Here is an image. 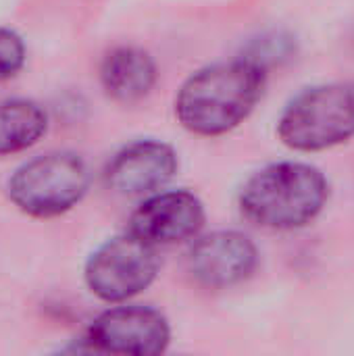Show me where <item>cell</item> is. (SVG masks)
Returning a JSON list of instances; mask_svg holds the SVG:
<instances>
[{
    "mask_svg": "<svg viewBox=\"0 0 354 356\" xmlns=\"http://www.w3.org/2000/svg\"><path fill=\"white\" fill-rule=\"evenodd\" d=\"M90 190L86 161L67 150H54L25 161L6 184L10 202L35 219H52L75 209Z\"/></svg>",
    "mask_w": 354,
    "mask_h": 356,
    "instance_id": "3",
    "label": "cell"
},
{
    "mask_svg": "<svg viewBox=\"0 0 354 356\" xmlns=\"http://www.w3.org/2000/svg\"><path fill=\"white\" fill-rule=\"evenodd\" d=\"M282 142L298 152H319L354 136V81L323 83L294 96L277 121Z\"/></svg>",
    "mask_w": 354,
    "mask_h": 356,
    "instance_id": "4",
    "label": "cell"
},
{
    "mask_svg": "<svg viewBox=\"0 0 354 356\" xmlns=\"http://www.w3.org/2000/svg\"><path fill=\"white\" fill-rule=\"evenodd\" d=\"M86 342L106 355H163L171 342V325L152 307L119 302L92 321Z\"/></svg>",
    "mask_w": 354,
    "mask_h": 356,
    "instance_id": "6",
    "label": "cell"
},
{
    "mask_svg": "<svg viewBox=\"0 0 354 356\" xmlns=\"http://www.w3.org/2000/svg\"><path fill=\"white\" fill-rule=\"evenodd\" d=\"M161 269L156 248L131 232L100 244L86 261L88 290L102 302L119 305L146 292Z\"/></svg>",
    "mask_w": 354,
    "mask_h": 356,
    "instance_id": "5",
    "label": "cell"
},
{
    "mask_svg": "<svg viewBox=\"0 0 354 356\" xmlns=\"http://www.w3.org/2000/svg\"><path fill=\"white\" fill-rule=\"evenodd\" d=\"M204 221V204L194 192L159 190L140 202L129 219L127 232L159 248L198 238Z\"/></svg>",
    "mask_w": 354,
    "mask_h": 356,
    "instance_id": "7",
    "label": "cell"
},
{
    "mask_svg": "<svg viewBox=\"0 0 354 356\" xmlns=\"http://www.w3.org/2000/svg\"><path fill=\"white\" fill-rule=\"evenodd\" d=\"M328 198L330 181L317 167L284 161L263 167L244 184L240 211L259 227L290 232L313 223Z\"/></svg>",
    "mask_w": 354,
    "mask_h": 356,
    "instance_id": "2",
    "label": "cell"
},
{
    "mask_svg": "<svg viewBox=\"0 0 354 356\" xmlns=\"http://www.w3.org/2000/svg\"><path fill=\"white\" fill-rule=\"evenodd\" d=\"M257 265L259 250L255 242L234 229L198 236L188 257L194 280L211 290H225L242 284L255 273Z\"/></svg>",
    "mask_w": 354,
    "mask_h": 356,
    "instance_id": "8",
    "label": "cell"
},
{
    "mask_svg": "<svg viewBox=\"0 0 354 356\" xmlns=\"http://www.w3.org/2000/svg\"><path fill=\"white\" fill-rule=\"evenodd\" d=\"M159 71L154 58L138 46H117L100 63V83L108 98L121 104H134L146 98Z\"/></svg>",
    "mask_w": 354,
    "mask_h": 356,
    "instance_id": "10",
    "label": "cell"
},
{
    "mask_svg": "<svg viewBox=\"0 0 354 356\" xmlns=\"http://www.w3.org/2000/svg\"><path fill=\"white\" fill-rule=\"evenodd\" d=\"M177 152L161 140L123 146L106 167V186L125 198H146L163 190L177 173Z\"/></svg>",
    "mask_w": 354,
    "mask_h": 356,
    "instance_id": "9",
    "label": "cell"
},
{
    "mask_svg": "<svg viewBox=\"0 0 354 356\" xmlns=\"http://www.w3.org/2000/svg\"><path fill=\"white\" fill-rule=\"evenodd\" d=\"M263 90L265 69L252 58L209 65L182 83L175 115L196 136H223L250 117Z\"/></svg>",
    "mask_w": 354,
    "mask_h": 356,
    "instance_id": "1",
    "label": "cell"
},
{
    "mask_svg": "<svg viewBox=\"0 0 354 356\" xmlns=\"http://www.w3.org/2000/svg\"><path fill=\"white\" fill-rule=\"evenodd\" d=\"M46 129L48 115L33 100L13 98L0 102V156L31 148L42 140Z\"/></svg>",
    "mask_w": 354,
    "mask_h": 356,
    "instance_id": "11",
    "label": "cell"
},
{
    "mask_svg": "<svg viewBox=\"0 0 354 356\" xmlns=\"http://www.w3.org/2000/svg\"><path fill=\"white\" fill-rule=\"evenodd\" d=\"M27 48L23 38L8 27H0V81L17 75L25 65Z\"/></svg>",
    "mask_w": 354,
    "mask_h": 356,
    "instance_id": "12",
    "label": "cell"
}]
</instances>
